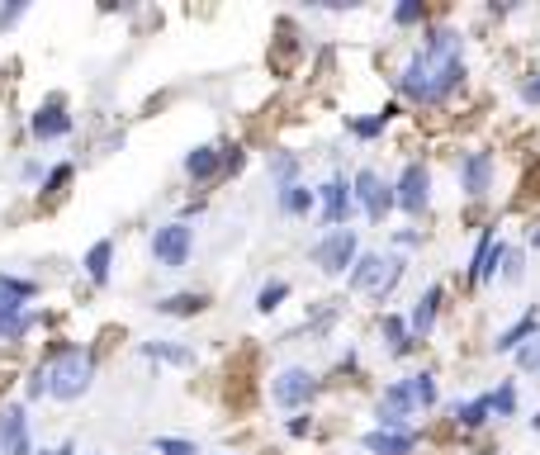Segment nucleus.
I'll list each match as a JSON object with an SVG mask.
<instances>
[{
    "label": "nucleus",
    "mask_w": 540,
    "mask_h": 455,
    "mask_svg": "<svg viewBox=\"0 0 540 455\" xmlns=\"http://www.w3.org/2000/svg\"><path fill=\"white\" fill-rule=\"evenodd\" d=\"M285 432H289L294 441H304L308 432H313V418H289V422H285Z\"/></svg>",
    "instance_id": "ea45409f"
},
{
    "label": "nucleus",
    "mask_w": 540,
    "mask_h": 455,
    "mask_svg": "<svg viewBox=\"0 0 540 455\" xmlns=\"http://www.w3.org/2000/svg\"><path fill=\"white\" fill-rule=\"evenodd\" d=\"M270 181H275V190H285V185H299V157L294 152H270Z\"/></svg>",
    "instance_id": "cd10ccee"
},
{
    "label": "nucleus",
    "mask_w": 540,
    "mask_h": 455,
    "mask_svg": "<svg viewBox=\"0 0 540 455\" xmlns=\"http://www.w3.org/2000/svg\"><path fill=\"white\" fill-rule=\"evenodd\" d=\"M450 418H455V427H469V432H474V427H484L488 418H493V399H488V394H479V399H455L450 403Z\"/></svg>",
    "instance_id": "5701e85b"
},
{
    "label": "nucleus",
    "mask_w": 540,
    "mask_h": 455,
    "mask_svg": "<svg viewBox=\"0 0 540 455\" xmlns=\"http://www.w3.org/2000/svg\"><path fill=\"white\" fill-rule=\"evenodd\" d=\"M503 256H507V242L493 233V228H484L479 247H474V261H469V280H474V285L498 280V271H503Z\"/></svg>",
    "instance_id": "4468645a"
},
{
    "label": "nucleus",
    "mask_w": 540,
    "mask_h": 455,
    "mask_svg": "<svg viewBox=\"0 0 540 455\" xmlns=\"http://www.w3.org/2000/svg\"><path fill=\"white\" fill-rule=\"evenodd\" d=\"M76 128V119L67 114V100L62 95H53V100H43L34 110V119H29V133H34L38 143H53V138H67Z\"/></svg>",
    "instance_id": "ddd939ff"
},
{
    "label": "nucleus",
    "mask_w": 540,
    "mask_h": 455,
    "mask_svg": "<svg viewBox=\"0 0 540 455\" xmlns=\"http://www.w3.org/2000/svg\"><path fill=\"white\" fill-rule=\"evenodd\" d=\"M313 399H318V375H313L308 365H285V370L270 380V403H275V408L299 413V408H308Z\"/></svg>",
    "instance_id": "39448f33"
},
{
    "label": "nucleus",
    "mask_w": 540,
    "mask_h": 455,
    "mask_svg": "<svg viewBox=\"0 0 540 455\" xmlns=\"http://www.w3.org/2000/svg\"><path fill=\"white\" fill-rule=\"evenodd\" d=\"M394 242L398 247H422V233H417V228H398Z\"/></svg>",
    "instance_id": "79ce46f5"
},
{
    "label": "nucleus",
    "mask_w": 540,
    "mask_h": 455,
    "mask_svg": "<svg viewBox=\"0 0 540 455\" xmlns=\"http://www.w3.org/2000/svg\"><path fill=\"white\" fill-rule=\"evenodd\" d=\"M242 162H247V152H242L237 143L223 147V171H242Z\"/></svg>",
    "instance_id": "4c0bfd02"
},
{
    "label": "nucleus",
    "mask_w": 540,
    "mask_h": 455,
    "mask_svg": "<svg viewBox=\"0 0 540 455\" xmlns=\"http://www.w3.org/2000/svg\"><path fill=\"white\" fill-rule=\"evenodd\" d=\"M522 105H540V72H531L522 81Z\"/></svg>",
    "instance_id": "58836bf2"
},
{
    "label": "nucleus",
    "mask_w": 540,
    "mask_h": 455,
    "mask_svg": "<svg viewBox=\"0 0 540 455\" xmlns=\"http://www.w3.org/2000/svg\"><path fill=\"white\" fill-rule=\"evenodd\" d=\"M48 394L62 403H76L81 394H90V384H95V356H90L86 346H72V342H53L48 351Z\"/></svg>",
    "instance_id": "f03ea898"
},
{
    "label": "nucleus",
    "mask_w": 540,
    "mask_h": 455,
    "mask_svg": "<svg viewBox=\"0 0 540 455\" xmlns=\"http://www.w3.org/2000/svg\"><path fill=\"white\" fill-rule=\"evenodd\" d=\"M531 432H540V413H536V418H531Z\"/></svg>",
    "instance_id": "49530a36"
},
{
    "label": "nucleus",
    "mask_w": 540,
    "mask_h": 455,
    "mask_svg": "<svg viewBox=\"0 0 540 455\" xmlns=\"http://www.w3.org/2000/svg\"><path fill=\"white\" fill-rule=\"evenodd\" d=\"M19 176H24V181H43V166H38V162H24V166H19Z\"/></svg>",
    "instance_id": "37998d69"
},
{
    "label": "nucleus",
    "mask_w": 540,
    "mask_h": 455,
    "mask_svg": "<svg viewBox=\"0 0 540 455\" xmlns=\"http://www.w3.org/2000/svg\"><path fill=\"white\" fill-rule=\"evenodd\" d=\"M488 399H493V418H512V413H517V384L503 380Z\"/></svg>",
    "instance_id": "7c9ffc66"
},
{
    "label": "nucleus",
    "mask_w": 540,
    "mask_h": 455,
    "mask_svg": "<svg viewBox=\"0 0 540 455\" xmlns=\"http://www.w3.org/2000/svg\"><path fill=\"white\" fill-rule=\"evenodd\" d=\"M0 294L5 299H15V304H34L38 299V280H24V275H10V271H0Z\"/></svg>",
    "instance_id": "c85d7f7f"
},
{
    "label": "nucleus",
    "mask_w": 540,
    "mask_h": 455,
    "mask_svg": "<svg viewBox=\"0 0 540 455\" xmlns=\"http://www.w3.org/2000/svg\"><path fill=\"white\" fill-rule=\"evenodd\" d=\"M24 10H29V5H0V29H10L15 19H24Z\"/></svg>",
    "instance_id": "a19ab883"
},
{
    "label": "nucleus",
    "mask_w": 540,
    "mask_h": 455,
    "mask_svg": "<svg viewBox=\"0 0 540 455\" xmlns=\"http://www.w3.org/2000/svg\"><path fill=\"white\" fill-rule=\"evenodd\" d=\"M417 408H413V399H408V384L398 380V384H389L384 394H379V403H375V427L379 432H413L408 427V418H413Z\"/></svg>",
    "instance_id": "6e6552de"
},
{
    "label": "nucleus",
    "mask_w": 540,
    "mask_h": 455,
    "mask_svg": "<svg viewBox=\"0 0 540 455\" xmlns=\"http://www.w3.org/2000/svg\"><path fill=\"white\" fill-rule=\"evenodd\" d=\"M152 451L157 455H199V446L185 437H152Z\"/></svg>",
    "instance_id": "f704fd0d"
},
{
    "label": "nucleus",
    "mask_w": 540,
    "mask_h": 455,
    "mask_svg": "<svg viewBox=\"0 0 540 455\" xmlns=\"http://www.w3.org/2000/svg\"><path fill=\"white\" fill-rule=\"evenodd\" d=\"M403 271H408V261L403 256H384V252H360V261H356V271L346 275V285L356 294H370L375 304H384L389 294L398 290V280H403Z\"/></svg>",
    "instance_id": "7ed1b4c3"
},
{
    "label": "nucleus",
    "mask_w": 540,
    "mask_h": 455,
    "mask_svg": "<svg viewBox=\"0 0 540 455\" xmlns=\"http://www.w3.org/2000/svg\"><path fill=\"white\" fill-rule=\"evenodd\" d=\"M455 181H460V190H465L469 200H484L488 190H493V152H488V147L465 152L460 166H455Z\"/></svg>",
    "instance_id": "9d476101"
},
{
    "label": "nucleus",
    "mask_w": 540,
    "mask_h": 455,
    "mask_svg": "<svg viewBox=\"0 0 540 455\" xmlns=\"http://www.w3.org/2000/svg\"><path fill=\"white\" fill-rule=\"evenodd\" d=\"M536 332H540V313L531 309V313H522L512 328H503L498 337H493V351H498V356H517V351H522V346L531 342Z\"/></svg>",
    "instance_id": "a211bd4d"
},
{
    "label": "nucleus",
    "mask_w": 540,
    "mask_h": 455,
    "mask_svg": "<svg viewBox=\"0 0 540 455\" xmlns=\"http://www.w3.org/2000/svg\"><path fill=\"white\" fill-rule=\"evenodd\" d=\"M441 299H446V290H441V285H427V290L417 294L413 313H408V328H413L417 342H422V337H427V332L436 328V313H441Z\"/></svg>",
    "instance_id": "dca6fc26"
},
{
    "label": "nucleus",
    "mask_w": 540,
    "mask_h": 455,
    "mask_svg": "<svg viewBox=\"0 0 540 455\" xmlns=\"http://www.w3.org/2000/svg\"><path fill=\"white\" fill-rule=\"evenodd\" d=\"M285 299H289V285H285V280H270V285L256 290V313H275Z\"/></svg>",
    "instance_id": "c756f323"
},
{
    "label": "nucleus",
    "mask_w": 540,
    "mask_h": 455,
    "mask_svg": "<svg viewBox=\"0 0 540 455\" xmlns=\"http://www.w3.org/2000/svg\"><path fill=\"white\" fill-rule=\"evenodd\" d=\"M204 294H195V290H185V294H166V299H157V313L162 318H195V313H204Z\"/></svg>",
    "instance_id": "393cba45"
},
{
    "label": "nucleus",
    "mask_w": 540,
    "mask_h": 455,
    "mask_svg": "<svg viewBox=\"0 0 540 455\" xmlns=\"http://www.w3.org/2000/svg\"><path fill=\"white\" fill-rule=\"evenodd\" d=\"M526 280V252L522 247H507L503 256V285H522Z\"/></svg>",
    "instance_id": "2f4dec72"
},
{
    "label": "nucleus",
    "mask_w": 540,
    "mask_h": 455,
    "mask_svg": "<svg viewBox=\"0 0 540 455\" xmlns=\"http://www.w3.org/2000/svg\"><path fill=\"white\" fill-rule=\"evenodd\" d=\"M394 105H384V110L379 114H365V119H346V133H351V138H360V143H370V138H379V133H384V128L394 124Z\"/></svg>",
    "instance_id": "a878e982"
},
{
    "label": "nucleus",
    "mask_w": 540,
    "mask_h": 455,
    "mask_svg": "<svg viewBox=\"0 0 540 455\" xmlns=\"http://www.w3.org/2000/svg\"><path fill=\"white\" fill-rule=\"evenodd\" d=\"M318 209H323L327 228H346L351 214H356V190H351L342 176H327V181L318 185Z\"/></svg>",
    "instance_id": "1a4fd4ad"
},
{
    "label": "nucleus",
    "mask_w": 540,
    "mask_h": 455,
    "mask_svg": "<svg viewBox=\"0 0 540 455\" xmlns=\"http://www.w3.org/2000/svg\"><path fill=\"white\" fill-rule=\"evenodd\" d=\"M195 252V228L190 223H162L157 233H152V261L162 266V271H180L185 261Z\"/></svg>",
    "instance_id": "423d86ee"
},
{
    "label": "nucleus",
    "mask_w": 540,
    "mask_h": 455,
    "mask_svg": "<svg viewBox=\"0 0 540 455\" xmlns=\"http://www.w3.org/2000/svg\"><path fill=\"white\" fill-rule=\"evenodd\" d=\"M72 181V162H57L53 171H48V176H43V185H38V190H43V195H62V185Z\"/></svg>",
    "instance_id": "c9c22d12"
},
{
    "label": "nucleus",
    "mask_w": 540,
    "mask_h": 455,
    "mask_svg": "<svg viewBox=\"0 0 540 455\" xmlns=\"http://www.w3.org/2000/svg\"><path fill=\"white\" fill-rule=\"evenodd\" d=\"M0 455H34L24 403H5V408H0Z\"/></svg>",
    "instance_id": "f8f14e48"
},
{
    "label": "nucleus",
    "mask_w": 540,
    "mask_h": 455,
    "mask_svg": "<svg viewBox=\"0 0 540 455\" xmlns=\"http://www.w3.org/2000/svg\"><path fill=\"white\" fill-rule=\"evenodd\" d=\"M351 190H356V204L365 209V219L370 223H384L389 219V209H398V195H394V185L384 181L379 171H356V181H351Z\"/></svg>",
    "instance_id": "0eeeda50"
},
{
    "label": "nucleus",
    "mask_w": 540,
    "mask_h": 455,
    "mask_svg": "<svg viewBox=\"0 0 540 455\" xmlns=\"http://www.w3.org/2000/svg\"><path fill=\"white\" fill-rule=\"evenodd\" d=\"M34 323H38L34 309H24V304H15V299L0 294V342H19V337H29Z\"/></svg>",
    "instance_id": "2eb2a0df"
},
{
    "label": "nucleus",
    "mask_w": 540,
    "mask_h": 455,
    "mask_svg": "<svg viewBox=\"0 0 540 455\" xmlns=\"http://www.w3.org/2000/svg\"><path fill=\"white\" fill-rule=\"evenodd\" d=\"M185 176L190 181H214V176H223V147L218 143H199L185 152Z\"/></svg>",
    "instance_id": "f3484780"
},
{
    "label": "nucleus",
    "mask_w": 540,
    "mask_h": 455,
    "mask_svg": "<svg viewBox=\"0 0 540 455\" xmlns=\"http://www.w3.org/2000/svg\"><path fill=\"white\" fill-rule=\"evenodd\" d=\"M360 446L370 455H413L417 451V432H365L360 437Z\"/></svg>",
    "instance_id": "aec40b11"
},
{
    "label": "nucleus",
    "mask_w": 540,
    "mask_h": 455,
    "mask_svg": "<svg viewBox=\"0 0 540 455\" xmlns=\"http://www.w3.org/2000/svg\"><path fill=\"white\" fill-rule=\"evenodd\" d=\"M81 266H86L90 285H95V290H105L109 271H114V242H109V237H100V242H95V247L86 252V261H81Z\"/></svg>",
    "instance_id": "4be33fe9"
},
{
    "label": "nucleus",
    "mask_w": 540,
    "mask_h": 455,
    "mask_svg": "<svg viewBox=\"0 0 540 455\" xmlns=\"http://www.w3.org/2000/svg\"><path fill=\"white\" fill-rule=\"evenodd\" d=\"M394 86L403 100H413L422 110L446 105L450 95L465 86V34L455 24H432L427 38H422V48L394 76Z\"/></svg>",
    "instance_id": "f257e3e1"
},
{
    "label": "nucleus",
    "mask_w": 540,
    "mask_h": 455,
    "mask_svg": "<svg viewBox=\"0 0 540 455\" xmlns=\"http://www.w3.org/2000/svg\"><path fill=\"white\" fill-rule=\"evenodd\" d=\"M43 455H76V446H57V451H43Z\"/></svg>",
    "instance_id": "c03bdc74"
},
{
    "label": "nucleus",
    "mask_w": 540,
    "mask_h": 455,
    "mask_svg": "<svg viewBox=\"0 0 540 455\" xmlns=\"http://www.w3.org/2000/svg\"><path fill=\"white\" fill-rule=\"evenodd\" d=\"M517 370H522V375H536V380H540V332L522 346V351H517Z\"/></svg>",
    "instance_id": "72a5a7b5"
},
{
    "label": "nucleus",
    "mask_w": 540,
    "mask_h": 455,
    "mask_svg": "<svg viewBox=\"0 0 540 455\" xmlns=\"http://www.w3.org/2000/svg\"><path fill=\"white\" fill-rule=\"evenodd\" d=\"M308 261L318 266L323 275H346V271H356V261H360V242H356V228H327L313 247H308Z\"/></svg>",
    "instance_id": "20e7f679"
},
{
    "label": "nucleus",
    "mask_w": 540,
    "mask_h": 455,
    "mask_svg": "<svg viewBox=\"0 0 540 455\" xmlns=\"http://www.w3.org/2000/svg\"><path fill=\"white\" fill-rule=\"evenodd\" d=\"M275 204H280V214H289V219H308L318 209V190H308L304 181L285 185V190H275Z\"/></svg>",
    "instance_id": "412c9836"
},
{
    "label": "nucleus",
    "mask_w": 540,
    "mask_h": 455,
    "mask_svg": "<svg viewBox=\"0 0 540 455\" xmlns=\"http://www.w3.org/2000/svg\"><path fill=\"white\" fill-rule=\"evenodd\" d=\"M408 399H413L417 413H427V408H436L441 403V389H436V375L432 370H417V375H408Z\"/></svg>",
    "instance_id": "b1692460"
},
{
    "label": "nucleus",
    "mask_w": 540,
    "mask_h": 455,
    "mask_svg": "<svg viewBox=\"0 0 540 455\" xmlns=\"http://www.w3.org/2000/svg\"><path fill=\"white\" fill-rule=\"evenodd\" d=\"M24 394H29V399H43V394H48V365H34V370H29Z\"/></svg>",
    "instance_id": "e433bc0d"
},
{
    "label": "nucleus",
    "mask_w": 540,
    "mask_h": 455,
    "mask_svg": "<svg viewBox=\"0 0 540 455\" xmlns=\"http://www.w3.org/2000/svg\"><path fill=\"white\" fill-rule=\"evenodd\" d=\"M394 195H398V209L403 214H422L432 204V176H427V166L422 162L403 166V176L394 181Z\"/></svg>",
    "instance_id": "9b49d317"
},
{
    "label": "nucleus",
    "mask_w": 540,
    "mask_h": 455,
    "mask_svg": "<svg viewBox=\"0 0 540 455\" xmlns=\"http://www.w3.org/2000/svg\"><path fill=\"white\" fill-rule=\"evenodd\" d=\"M147 361H166V365H195V351L190 346H176V342H143L138 346Z\"/></svg>",
    "instance_id": "bb28decb"
},
{
    "label": "nucleus",
    "mask_w": 540,
    "mask_h": 455,
    "mask_svg": "<svg viewBox=\"0 0 540 455\" xmlns=\"http://www.w3.org/2000/svg\"><path fill=\"white\" fill-rule=\"evenodd\" d=\"M531 247H536V252H540V223H536V228H531Z\"/></svg>",
    "instance_id": "a18cd8bd"
},
{
    "label": "nucleus",
    "mask_w": 540,
    "mask_h": 455,
    "mask_svg": "<svg viewBox=\"0 0 540 455\" xmlns=\"http://www.w3.org/2000/svg\"><path fill=\"white\" fill-rule=\"evenodd\" d=\"M379 337H384V346H389V356H398V361L417 351L413 328H408V318H398V313H384V318H379Z\"/></svg>",
    "instance_id": "6ab92c4d"
},
{
    "label": "nucleus",
    "mask_w": 540,
    "mask_h": 455,
    "mask_svg": "<svg viewBox=\"0 0 540 455\" xmlns=\"http://www.w3.org/2000/svg\"><path fill=\"white\" fill-rule=\"evenodd\" d=\"M422 19H427V5H422V0H403V5H394L398 29H413V24H422Z\"/></svg>",
    "instance_id": "473e14b6"
}]
</instances>
